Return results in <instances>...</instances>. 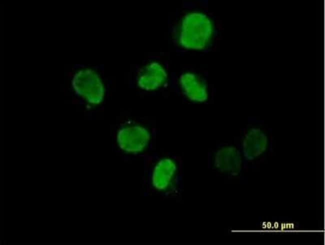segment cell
Segmentation results:
<instances>
[{
  "instance_id": "cell-1",
  "label": "cell",
  "mask_w": 325,
  "mask_h": 245,
  "mask_svg": "<svg viewBox=\"0 0 325 245\" xmlns=\"http://www.w3.org/2000/svg\"><path fill=\"white\" fill-rule=\"evenodd\" d=\"M212 24L202 13L187 15L182 23L180 42L186 48L201 50L207 45L212 34Z\"/></svg>"
},
{
  "instance_id": "cell-2",
  "label": "cell",
  "mask_w": 325,
  "mask_h": 245,
  "mask_svg": "<svg viewBox=\"0 0 325 245\" xmlns=\"http://www.w3.org/2000/svg\"><path fill=\"white\" fill-rule=\"evenodd\" d=\"M72 84L76 93L90 103L98 104L102 101L103 85L97 74L92 70L86 69L78 72L73 78Z\"/></svg>"
},
{
  "instance_id": "cell-3",
  "label": "cell",
  "mask_w": 325,
  "mask_h": 245,
  "mask_svg": "<svg viewBox=\"0 0 325 245\" xmlns=\"http://www.w3.org/2000/svg\"><path fill=\"white\" fill-rule=\"evenodd\" d=\"M150 135L147 130L139 126L121 129L118 135L120 147L128 152L141 151L148 144Z\"/></svg>"
},
{
  "instance_id": "cell-4",
  "label": "cell",
  "mask_w": 325,
  "mask_h": 245,
  "mask_svg": "<svg viewBox=\"0 0 325 245\" xmlns=\"http://www.w3.org/2000/svg\"><path fill=\"white\" fill-rule=\"evenodd\" d=\"M167 74L158 63L153 62L142 71L138 79V86L146 90H153L160 87L166 81Z\"/></svg>"
},
{
  "instance_id": "cell-5",
  "label": "cell",
  "mask_w": 325,
  "mask_h": 245,
  "mask_svg": "<svg viewBox=\"0 0 325 245\" xmlns=\"http://www.w3.org/2000/svg\"><path fill=\"white\" fill-rule=\"evenodd\" d=\"M214 164L216 166L222 171L230 173H237L241 167L240 154L234 147H224L216 153Z\"/></svg>"
},
{
  "instance_id": "cell-6",
  "label": "cell",
  "mask_w": 325,
  "mask_h": 245,
  "mask_svg": "<svg viewBox=\"0 0 325 245\" xmlns=\"http://www.w3.org/2000/svg\"><path fill=\"white\" fill-rule=\"evenodd\" d=\"M180 82L185 94L190 100L200 102L206 100V88L196 75L192 73H185L180 76Z\"/></svg>"
},
{
  "instance_id": "cell-7",
  "label": "cell",
  "mask_w": 325,
  "mask_h": 245,
  "mask_svg": "<svg viewBox=\"0 0 325 245\" xmlns=\"http://www.w3.org/2000/svg\"><path fill=\"white\" fill-rule=\"evenodd\" d=\"M176 166L174 162L169 158L160 161L156 166L152 175V183L158 189L167 187L175 172Z\"/></svg>"
},
{
  "instance_id": "cell-8",
  "label": "cell",
  "mask_w": 325,
  "mask_h": 245,
  "mask_svg": "<svg viewBox=\"0 0 325 245\" xmlns=\"http://www.w3.org/2000/svg\"><path fill=\"white\" fill-rule=\"evenodd\" d=\"M266 138L258 129H252L246 135L243 143L244 156L250 159L258 155L264 147Z\"/></svg>"
}]
</instances>
